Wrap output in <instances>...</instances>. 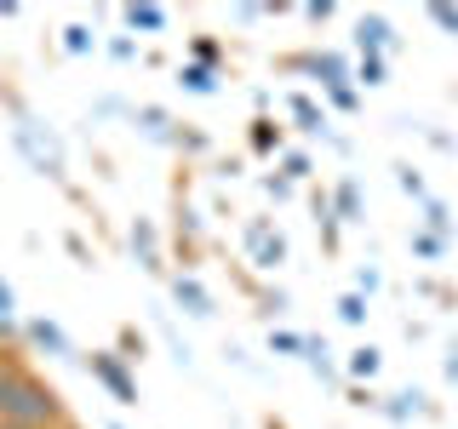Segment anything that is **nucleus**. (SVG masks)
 Listing matches in <instances>:
<instances>
[{"label":"nucleus","instance_id":"nucleus-11","mask_svg":"<svg viewBox=\"0 0 458 429\" xmlns=\"http://www.w3.org/2000/svg\"><path fill=\"white\" fill-rule=\"evenodd\" d=\"M178 86H183V92H195V97H212V92H218V75H212L207 63H183L178 69Z\"/></svg>","mask_w":458,"mask_h":429},{"label":"nucleus","instance_id":"nucleus-30","mask_svg":"<svg viewBox=\"0 0 458 429\" xmlns=\"http://www.w3.org/2000/svg\"><path fill=\"white\" fill-rule=\"evenodd\" d=\"M304 18H310V23H327V18H333V0H310Z\"/></svg>","mask_w":458,"mask_h":429},{"label":"nucleus","instance_id":"nucleus-5","mask_svg":"<svg viewBox=\"0 0 458 429\" xmlns=\"http://www.w3.org/2000/svg\"><path fill=\"white\" fill-rule=\"evenodd\" d=\"M247 252H252V264H258V269H281V264H286V240H281V229H269L264 218L247 223Z\"/></svg>","mask_w":458,"mask_h":429},{"label":"nucleus","instance_id":"nucleus-27","mask_svg":"<svg viewBox=\"0 0 458 429\" xmlns=\"http://www.w3.org/2000/svg\"><path fill=\"white\" fill-rule=\"evenodd\" d=\"M384 412H390V418H412V412H419V395H395Z\"/></svg>","mask_w":458,"mask_h":429},{"label":"nucleus","instance_id":"nucleus-15","mask_svg":"<svg viewBox=\"0 0 458 429\" xmlns=\"http://www.w3.org/2000/svg\"><path fill=\"white\" fill-rule=\"evenodd\" d=\"M355 80H361V86H384V80H390V63H384V57H361V63H355Z\"/></svg>","mask_w":458,"mask_h":429},{"label":"nucleus","instance_id":"nucleus-32","mask_svg":"<svg viewBox=\"0 0 458 429\" xmlns=\"http://www.w3.org/2000/svg\"><path fill=\"white\" fill-rule=\"evenodd\" d=\"M264 189L276 195V200H286V195H293V183H286V178H264Z\"/></svg>","mask_w":458,"mask_h":429},{"label":"nucleus","instance_id":"nucleus-22","mask_svg":"<svg viewBox=\"0 0 458 429\" xmlns=\"http://www.w3.org/2000/svg\"><path fill=\"white\" fill-rule=\"evenodd\" d=\"M138 121H143V132H149V138H172V132H166V126H172L166 109H138Z\"/></svg>","mask_w":458,"mask_h":429},{"label":"nucleus","instance_id":"nucleus-23","mask_svg":"<svg viewBox=\"0 0 458 429\" xmlns=\"http://www.w3.org/2000/svg\"><path fill=\"white\" fill-rule=\"evenodd\" d=\"M64 46L69 52H92V29H86V23H69L64 29Z\"/></svg>","mask_w":458,"mask_h":429},{"label":"nucleus","instance_id":"nucleus-3","mask_svg":"<svg viewBox=\"0 0 458 429\" xmlns=\"http://www.w3.org/2000/svg\"><path fill=\"white\" fill-rule=\"evenodd\" d=\"M286 69H293V75H315V80H321V92H333V86H350V63H344L338 52H304V57H286Z\"/></svg>","mask_w":458,"mask_h":429},{"label":"nucleus","instance_id":"nucleus-20","mask_svg":"<svg viewBox=\"0 0 458 429\" xmlns=\"http://www.w3.org/2000/svg\"><path fill=\"white\" fill-rule=\"evenodd\" d=\"M412 252H419V257H429V264H436V257L447 252V240H436V235H429V229H419V235H412Z\"/></svg>","mask_w":458,"mask_h":429},{"label":"nucleus","instance_id":"nucleus-14","mask_svg":"<svg viewBox=\"0 0 458 429\" xmlns=\"http://www.w3.org/2000/svg\"><path fill=\"white\" fill-rule=\"evenodd\" d=\"M252 149L258 155H276L281 149V126L276 121H252Z\"/></svg>","mask_w":458,"mask_h":429},{"label":"nucleus","instance_id":"nucleus-17","mask_svg":"<svg viewBox=\"0 0 458 429\" xmlns=\"http://www.w3.org/2000/svg\"><path fill=\"white\" fill-rule=\"evenodd\" d=\"M424 223H429V235H436V240H447V223H453V218H447V206H441L436 195L424 200Z\"/></svg>","mask_w":458,"mask_h":429},{"label":"nucleus","instance_id":"nucleus-18","mask_svg":"<svg viewBox=\"0 0 458 429\" xmlns=\"http://www.w3.org/2000/svg\"><path fill=\"white\" fill-rule=\"evenodd\" d=\"M338 321L361 326V321H367V298H361V292H344V298H338Z\"/></svg>","mask_w":458,"mask_h":429},{"label":"nucleus","instance_id":"nucleus-26","mask_svg":"<svg viewBox=\"0 0 458 429\" xmlns=\"http://www.w3.org/2000/svg\"><path fill=\"white\" fill-rule=\"evenodd\" d=\"M269 349H276V355H298L304 338H298V332H269Z\"/></svg>","mask_w":458,"mask_h":429},{"label":"nucleus","instance_id":"nucleus-4","mask_svg":"<svg viewBox=\"0 0 458 429\" xmlns=\"http://www.w3.org/2000/svg\"><path fill=\"white\" fill-rule=\"evenodd\" d=\"M18 143H23V155H29L40 172H47V178H64V149H57L52 138H40L35 121H18Z\"/></svg>","mask_w":458,"mask_h":429},{"label":"nucleus","instance_id":"nucleus-13","mask_svg":"<svg viewBox=\"0 0 458 429\" xmlns=\"http://www.w3.org/2000/svg\"><path fill=\"white\" fill-rule=\"evenodd\" d=\"M121 18H126V29H132V35H138V29H143V35H155V29H166V12H161V6H126Z\"/></svg>","mask_w":458,"mask_h":429},{"label":"nucleus","instance_id":"nucleus-33","mask_svg":"<svg viewBox=\"0 0 458 429\" xmlns=\"http://www.w3.org/2000/svg\"><path fill=\"white\" fill-rule=\"evenodd\" d=\"M447 378H453V383H458V355H453V361H447Z\"/></svg>","mask_w":458,"mask_h":429},{"label":"nucleus","instance_id":"nucleus-29","mask_svg":"<svg viewBox=\"0 0 458 429\" xmlns=\"http://www.w3.org/2000/svg\"><path fill=\"white\" fill-rule=\"evenodd\" d=\"M190 52H195V63H207V69H212V63H218V40H195V46H190Z\"/></svg>","mask_w":458,"mask_h":429},{"label":"nucleus","instance_id":"nucleus-31","mask_svg":"<svg viewBox=\"0 0 458 429\" xmlns=\"http://www.w3.org/2000/svg\"><path fill=\"white\" fill-rule=\"evenodd\" d=\"M355 292H361V298L378 292V269H361V275H355Z\"/></svg>","mask_w":458,"mask_h":429},{"label":"nucleus","instance_id":"nucleus-34","mask_svg":"<svg viewBox=\"0 0 458 429\" xmlns=\"http://www.w3.org/2000/svg\"><path fill=\"white\" fill-rule=\"evenodd\" d=\"M0 429H23V424H0Z\"/></svg>","mask_w":458,"mask_h":429},{"label":"nucleus","instance_id":"nucleus-35","mask_svg":"<svg viewBox=\"0 0 458 429\" xmlns=\"http://www.w3.org/2000/svg\"><path fill=\"white\" fill-rule=\"evenodd\" d=\"M114 429H121V424H114Z\"/></svg>","mask_w":458,"mask_h":429},{"label":"nucleus","instance_id":"nucleus-2","mask_svg":"<svg viewBox=\"0 0 458 429\" xmlns=\"http://www.w3.org/2000/svg\"><path fill=\"white\" fill-rule=\"evenodd\" d=\"M86 366H92V378L104 383V390L121 400V407H132V400H138V378L126 372V355H114V349H92V361H86Z\"/></svg>","mask_w":458,"mask_h":429},{"label":"nucleus","instance_id":"nucleus-12","mask_svg":"<svg viewBox=\"0 0 458 429\" xmlns=\"http://www.w3.org/2000/svg\"><path fill=\"white\" fill-rule=\"evenodd\" d=\"M286 109H293V121L304 126V132H327V109L315 104V97H304V92H298V97H293Z\"/></svg>","mask_w":458,"mask_h":429},{"label":"nucleus","instance_id":"nucleus-24","mask_svg":"<svg viewBox=\"0 0 458 429\" xmlns=\"http://www.w3.org/2000/svg\"><path fill=\"white\" fill-rule=\"evenodd\" d=\"M429 23L447 29V35H458V6H441V0H436V6H429Z\"/></svg>","mask_w":458,"mask_h":429},{"label":"nucleus","instance_id":"nucleus-28","mask_svg":"<svg viewBox=\"0 0 458 429\" xmlns=\"http://www.w3.org/2000/svg\"><path fill=\"white\" fill-rule=\"evenodd\" d=\"M327 97H333V109H355V104H361V92H355V86H333Z\"/></svg>","mask_w":458,"mask_h":429},{"label":"nucleus","instance_id":"nucleus-16","mask_svg":"<svg viewBox=\"0 0 458 429\" xmlns=\"http://www.w3.org/2000/svg\"><path fill=\"white\" fill-rule=\"evenodd\" d=\"M378 366H384V355L372 349V343H367V349H355V355H350V378H372Z\"/></svg>","mask_w":458,"mask_h":429},{"label":"nucleus","instance_id":"nucleus-25","mask_svg":"<svg viewBox=\"0 0 458 429\" xmlns=\"http://www.w3.org/2000/svg\"><path fill=\"white\" fill-rule=\"evenodd\" d=\"M281 178H286V183L310 178V155H286V161H281Z\"/></svg>","mask_w":458,"mask_h":429},{"label":"nucleus","instance_id":"nucleus-6","mask_svg":"<svg viewBox=\"0 0 458 429\" xmlns=\"http://www.w3.org/2000/svg\"><path fill=\"white\" fill-rule=\"evenodd\" d=\"M23 332H29V343H35V349L57 355V361H75V343H69V338H64V326H57V321H47V315H40V321H29Z\"/></svg>","mask_w":458,"mask_h":429},{"label":"nucleus","instance_id":"nucleus-21","mask_svg":"<svg viewBox=\"0 0 458 429\" xmlns=\"http://www.w3.org/2000/svg\"><path fill=\"white\" fill-rule=\"evenodd\" d=\"M18 326V298H12V286L0 281V332H12Z\"/></svg>","mask_w":458,"mask_h":429},{"label":"nucleus","instance_id":"nucleus-9","mask_svg":"<svg viewBox=\"0 0 458 429\" xmlns=\"http://www.w3.org/2000/svg\"><path fill=\"white\" fill-rule=\"evenodd\" d=\"M327 206H333V218H338V223H361V183L344 178L338 189L327 195Z\"/></svg>","mask_w":458,"mask_h":429},{"label":"nucleus","instance_id":"nucleus-7","mask_svg":"<svg viewBox=\"0 0 458 429\" xmlns=\"http://www.w3.org/2000/svg\"><path fill=\"white\" fill-rule=\"evenodd\" d=\"M172 298H178L183 315H200V321H207V315H218V309H212V292L195 275H178V281H172Z\"/></svg>","mask_w":458,"mask_h":429},{"label":"nucleus","instance_id":"nucleus-1","mask_svg":"<svg viewBox=\"0 0 458 429\" xmlns=\"http://www.w3.org/2000/svg\"><path fill=\"white\" fill-rule=\"evenodd\" d=\"M57 395L47 383L23 378V372H0V424H23V429H52L57 424Z\"/></svg>","mask_w":458,"mask_h":429},{"label":"nucleus","instance_id":"nucleus-19","mask_svg":"<svg viewBox=\"0 0 458 429\" xmlns=\"http://www.w3.org/2000/svg\"><path fill=\"white\" fill-rule=\"evenodd\" d=\"M395 183H401V195H412V200H429V189H424V178L412 166H395Z\"/></svg>","mask_w":458,"mask_h":429},{"label":"nucleus","instance_id":"nucleus-8","mask_svg":"<svg viewBox=\"0 0 458 429\" xmlns=\"http://www.w3.org/2000/svg\"><path fill=\"white\" fill-rule=\"evenodd\" d=\"M355 46H361V57H384L390 52V23H384L378 12H367V18L355 23Z\"/></svg>","mask_w":458,"mask_h":429},{"label":"nucleus","instance_id":"nucleus-10","mask_svg":"<svg viewBox=\"0 0 458 429\" xmlns=\"http://www.w3.org/2000/svg\"><path fill=\"white\" fill-rule=\"evenodd\" d=\"M132 252H138L143 269H161V240H155V223H149V218L132 223Z\"/></svg>","mask_w":458,"mask_h":429}]
</instances>
